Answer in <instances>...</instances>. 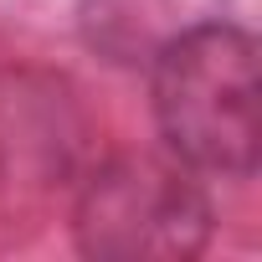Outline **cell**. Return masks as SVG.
I'll return each instance as SVG.
<instances>
[{"label":"cell","instance_id":"obj_3","mask_svg":"<svg viewBox=\"0 0 262 262\" xmlns=\"http://www.w3.org/2000/svg\"><path fill=\"white\" fill-rule=\"evenodd\" d=\"M231 0H77V21L82 41L118 62V67H139L155 62L170 41L190 36L195 26H211L226 16Z\"/></svg>","mask_w":262,"mask_h":262},{"label":"cell","instance_id":"obj_2","mask_svg":"<svg viewBox=\"0 0 262 262\" xmlns=\"http://www.w3.org/2000/svg\"><path fill=\"white\" fill-rule=\"evenodd\" d=\"M211 236V211L190 175L155 160L108 165L77 206V247L88 257L175 262L195 257Z\"/></svg>","mask_w":262,"mask_h":262},{"label":"cell","instance_id":"obj_1","mask_svg":"<svg viewBox=\"0 0 262 262\" xmlns=\"http://www.w3.org/2000/svg\"><path fill=\"white\" fill-rule=\"evenodd\" d=\"M149 67H155V118L180 165L247 180L262 155L257 36L221 16L170 41Z\"/></svg>","mask_w":262,"mask_h":262}]
</instances>
